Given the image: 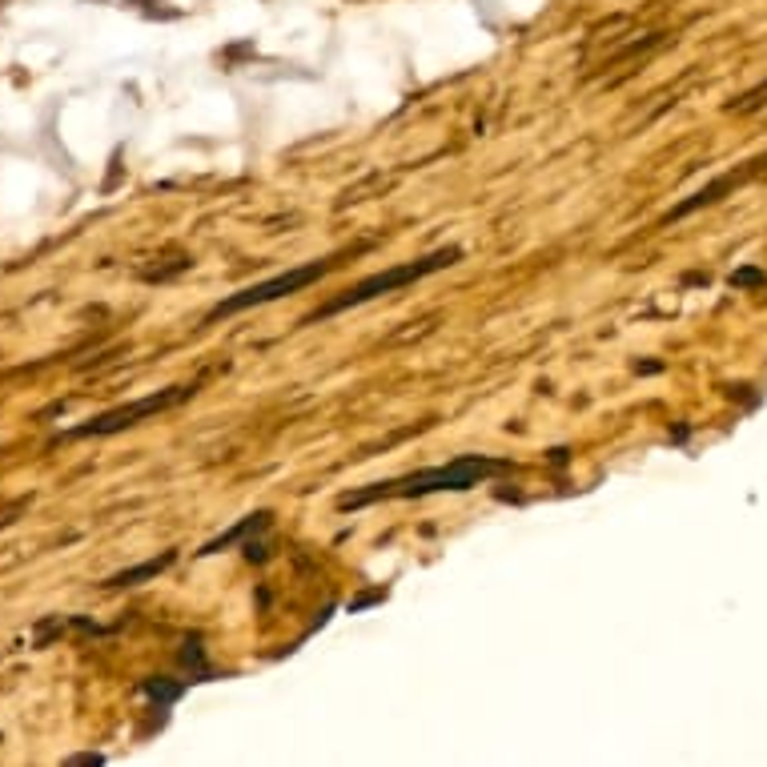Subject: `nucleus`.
I'll list each match as a JSON object with an SVG mask.
<instances>
[{
    "label": "nucleus",
    "instance_id": "nucleus-1",
    "mask_svg": "<svg viewBox=\"0 0 767 767\" xmlns=\"http://www.w3.org/2000/svg\"><path fill=\"white\" fill-rule=\"evenodd\" d=\"M515 470L506 458H490V454H462L454 462H442V466H426V470H414V474H402V478H386V482H374L366 490H354V494H342V510H362L370 502H390V498H426V494H446V490H470V486H482L490 482L494 474H506Z\"/></svg>",
    "mask_w": 767,
    "mask_h": 767
},
{
    "label": "nucleus",
    "instance_id": "nucleus-2",
    "mask_svg": "<svg viewBox=\"0 0 767 767\" xmlns=\"http://www.w3.org/2000/svg\"><path fill=\"white\" fill-rule=\"evenodd\" d=\"M458 262H462V249L450 245V249L426 253V258H418V262H406V266L370 274V278H362L354 290H346L342 298H334V302H326L322 310H314V314L306 318V326H310V322H326V318H334V314H342V310L366 306V302H374V298H382V294H394V290H402V286H414V282H422V278H430V274H438V270H450V266H458Z\"/></svg>",
    "mask_w": 767,
    "mask_h": 767
},
{
    "label": "nucleus",
    "instance_id": "nucleus-3",
    "mask_svg": "<svg viewBox=\"0 0 767 767\" xmlns=\"http://www.w3.org/2000/svg\"><path fill=\"white\" fill-rule=\"evenodd\" d=\"M197 386H201V382H181V386L145 394V398H137V402H129V406L105 410V414H97V418H89V422L65 430V438H109V434H121V430H129V426H137V422H145V418H153V414H161V410H173L177 402L193 398Z\"/></svg>",
    "mask_w": 767,
    "mask_h": 767
},
{
    "label": "nucleus",
    "instance_id": "nucleus-4",
    "mask_svg": "<svg viewBox=\"0 0 767 767\" xmlns=\"http://www.w3.org/2000/svg\"><path fill=\"white\" fill-rule=\"evenodd\" d=\"M330 270H334V262H310V266H298V270L278 274V278H270V282L245 286V290L229 294L225 302H217L205 322H217V318H229V314H241V310H253V306H270V302H278V298H286V294H298V290L322 282Z\"/></svg>",
    "mask_w": 767,
    "mask_h": 767
},
{
    "label": "nucleus",
    "instance_id": "nucleus-5",
    "mask_svg": "<svg viewBox=\"0 0 767 767\" xmlns=\"http://www.w3.org/2000/svg\"><path fill=\"white\" fill-rule=\"evenodd\" d=\"M173 559H177V555H173V551H165L161 559H149V563H141V567H133V571H121V575L105 579V587H109V591H117V587H137V583H145V579H157V575H161Z\"/></svg>",
    "mask_w": 767,
    "mask_h": 767
},
{
    "label": "nucleus",
    "instance_id": "nucleus-6",
    "mask_svg": "<svg viewBox=\"0 0 767 767\" xmlns=\"http://www.w3.org/2000/svg\"><path fill=\"white\" fill-rule=\"evenodd\" d=\"M266 527H270V515H266V510H262V515H249L245 523H237V527H233V531H225L221 539H213V543H205V547H201L197 555H217V551H225V547H233L237 539H245L249 531H266Z\"/></svg>",
    "mask_w": 767,
    "mask_h": 767
},
{
    "label": "nucleus",
    "instance_id": "nucleus-7",
    "mask_svg": "<svg viewBox=\"0 0 767 767\" xmlns=\"http://www.w3.org/2000/svg\"><path fill=\"white\" fill-rule=\"evenodd\" d=\"M735 181H739V177H723V181H715L711 189H703V193H695L691 201H683V205H679V209H675L671 217H683V213H691V209H699V205H711V201H715V197H719L723 189H731Z\"/></svg>",
    "mask_w": 767,
    "mask_h": 767
},
{
    "label": "nucleus",
    "instance_id": "nucleus-8",
    "mask_svg": "<svg viewBox=\"0 0 767 767\" xmlns=\"http://www.w3.org/2000/svg\"><path fill=\"white\" fill-rule=\"evenodd\" d=\"M141 691H145L149 699H157V703H173V699L185 691V683H165V679H157V683H153V679H145V683H141Z\"/></svg>",
    "mask_w": 767,
    "mask_h": 767
},
{
    "label": "nucleus",
    "instance_id": "nucleus-9",
    "mask_svg": "<svg viewBox=\"0 0 767 767\" xmlns=\"http://www.w3.org/2000/svg\"><path fill=\"white\" fill-rule=\"evenodd\" d=\"M731 282H739V286H747V282H767L763 274H755V270H747V274H739V278H731Z\"/></svg>",
    "mask_w": 767,
    "mask_h": 767
},
{
    "label": "nucleus",
    "instance_id": "nucleus-10",
    "mask_svg": "<svg viewBox=\"0 0 767 767\" xmlns=\"http://www.w3.org/2000/svg\"><path fill=\"white\" fill-rule=\"evenodd\" d=\"M69 763H105V759H101V755H73Z\"/></svg>",
    "mask_w": 767,
    "mask_h": 767
}]
</instances>
